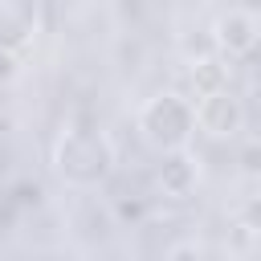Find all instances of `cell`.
<instances>
[{"mask_svg":"<svg viewBox=\"0 0 261 261\" xmlns=\"http://www.w3.org/2000/svg\"><path fill=\"white\" fill-rule=\"evenodd\" d=\"M53 167L69 188H102L114 175V143L102 126H69L53 147Z\"/></svg>","mask_w":261,"mask_h":261,"instance_id":"1","label":"cell"},{"mask_svg":"<svg viewBox=\"0 0 261 261\" xmlns=\"http://www.w3.org/2000/svg\"><path fill=\"white\" fill-rule=\"evenodd\" d=\"M139 135L147 147H155L159 155H175V151H188L192 147V135H196V110L188 98L179 94H155L139 106Z\"/></svg>","mask_w":261,"mask_h":261,"instance_id":"2","label":"cell"},{"mask_svg":"<svg viewBox=\"0 0 261 261\" xmlns=\"http://www.w3.org/2000/svg\"><path fill=\"white\" fill-rule=\"evenodd\" d=\"M192 110H196V130L208 139H237L245 130V106L232 90H216L208 98H196Z\"/></svg>","mask_w":261,"mask_h":261,"instance_id":"3","label":"cell"},{"mask_svg":"<svg viewBox=\"0 0 261 261\" xmlns=\"http://www.w3.org/2000/svg\"><path fill=\"white\" fill-rule=\"evenodd\" d=\"M41 29V0H0V57H16Z\"/></svg>","mask_w":261,"mask_h":261,"instance_id":"4","label":"cell"},{"mask_svg":"<svg viewBox=\"0 0 261 261\" xmlns=\"http://www.w3.org/2000/svg\"><path fill=\"white\" fill-rule=\"evenodd\" d=\"M257 41H261V20L249 16V12H241V8L224 12V16L212 24V45H216L224 57H245V53L257 49Z\"/></svg>","mask_w":261,"mask_h":261,"instance_id":"5","label":"cell"},{"mask_svg":"<svg viewBox=\"0 0 261 261\" xmlns=\"http://www.w3.org/2000/svg\"><path fill=\"white\" fill-rule=\"evenodd\" d=\"M155 184H159L163 196H171V200H188V196L196 192V184H200V163H196L188 151L163 155V163H159V171H155Z\"/></svg>","mask_w":261,"mask_h":261,"instance_id":"6","label":"cell"},{"mask_svg":"<svg viewBox=\"0 0 261 261\" xmlns=\"http://www.w3.org/2000/svg\"><path fill=\"white\" fill-rule=\"evenodd\" d=\"M192 90H196V98H208V94H216V90H228L224 65H220L216 57L196 61V65H192Z\"/></svg>","mask_w":261,"mask_h":261,"instance_id":"7","label":"cell"},{"mask_svg":"<svg viewBox=\"0 0 261 261\" xmlns=\"http://www.w3.org/2000/svg\"><path fill=\"white\" fill-rule=\"evenodd\" d=\"M232 228H237V232H245V237H261V196H249V200L237 208Z\"/></svg>","mask_w":261,"mask_h":261,"instance_id":"8","label":"cell"},{"mask_svg":"<svg viewBox=\"0 0 261 261\" xmlns=\"http://www.w3.org/2000/svg\"><path fill=\"white\" fill-rule=\"evenodd\" d=\"M114 216H118L122 224H126V220L139 224V220L147 216V200H143V196H118V200H114Z\"/></svg>","mask_w":261,"mask_h":261,"instance_id":"9","label":"cell"},{"mask_svg":"<svg viewBox=\"0 0 261 261\" xmlns=\"http://www.w3.org/2000/svg\"><path fill=\"white\" fill-rule=\"evenodd\" d=\"M237 163H241V171H245L249 179H261V139L245 143V147H241V155H237Z\"/></svg>","mask_w":261,"mask_h":261,"instance_id":"10","label":"cell"},{"mask_svg":"<svg viewBox=\"0 0 261 261\" xmlns=\"http://www.w3.org/2000/svg\"><path fill=\"white\" fill-rule=\"evenodd\" d=\"M167 261H200V249L192 241H179V245L167 249Z\"/></svg>","mask_w":261,"mask_h":261,"instance_id":"11","label":"cell"},{"mask_svg":"<svg viewBox=\"0 0 261 261\" xmlns=\"http://www.w3.org/2000/svg\"><path fill=\"white\" fill-rule=\"evenodd\" d=\"M241 12H249V16H257V12H261V0H245V4H241Z\"/></svg>","mask_w":261,"mask_h":261,"instance_id":"12","label":"cell"}]
</instances>
